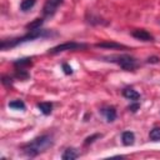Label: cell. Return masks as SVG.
<instances>
[{"instance_id":"12","label":"cell","mask_w":160,"mask_h":160,"mask_svg":"<svg viewBox=\"0 0 160 160\" xmlns=\"http://www.w3.org/2000/svg\"><path fill=\"white\" fill-rule=\"evenodd\" d=\"M98 48H106V49H125L126 46L121 45V44H116V42H99L96 44Z\"/></svg>"},{"instance_id":"4","label":"cell","mask_w":160,"mask_h":160,"mask_svg":"<svg viewBox=\"0 0 160 160\" xmlns=\"http://www.w3.org/2000/svg\"><path fill=\"white\" fill-rule=\"evenodd\" d=\"M86 44H80V42H75V41H68L64 44H59L54 48H51L49 50V54H59L62 51H68V50H79V49H86Z\"/></svg>"},{"instance_id":"14","label":"cell","mask_w":160,"mask_h":160,"mask_svg":"<svg viewBox=\"0 0 160 160\" xmlns=\"http://www.w3.org/2000/svg\"><path fill=\"white\" fill-rule=\"evenodd\" d=\"M44 20L42 19H35L32 22H29L26 25V29L28 30H36V29H40V26L42 25Z\"/></svg>"},{"instance_id":"7","label":"cell","mask_w":160,"mask_h":160,"mask_svg":"<svg viewBox=\"0 0 160 160\" xmlns=\"http://www.w3.org/2000/svg\"><path fill=\"white\" fill-rule=\"evenodd\" d=\"M122 95H124L126 99L131 100V101H136V100L140 99V94H139L136 90H134L132 88H125V89L122 90Z\"/></svg>"},{"instance_id":"15","label":"cell","mask_w":160,"mask_h":160,"mask_svg":"<svg viewBox=\"0 0 160 160\" xmlns=\"http://www.w3.org/2000/svg\"><path fill=\"white\" fill-rule=\"evenodd\" d=\"M35 2H36V0H22L20 4V9L22 11H28L35 5Z\"/></svg>"},{"instance_id":"8","label":"cell","mask_w":160,"mask_h":160,"mask_svg":"<svg viewBox=\"0 0 160 160\" xmlns=\"http://www.w3.org/2000/svg\"><path fill=\"white\" fill-rule=\"evenodd\" d=\"M76 158H79V151H78L76 149H74V148L66 149V150L62 152V155H61V159H62V160H74V159H76Z\"/></svg>"},{"instance_id":"17","label":"cell","mask_w":160,"mask_h":160,"mask_svg":"<svg viewBox=\"0 0 160 160\" xmlns=\"http://www.w3.org/2000/svg\"><path fill=\"white\" fill-rule=\"evenodd\" d=\"M149 138H150V140H152V141H159V140H160V128H154V129L150 131Z\"/></svg>"},{"instance_id":"23","label":"cell","mask_w":160,"mask_h":160,"mask_svg":"<svg viewBox=\"0 0 160 160\" xmlns=\"http://www.w3.org/2000/svg\"><path fill=\"white\" fill-rule=\"evenodd\" d=\"M129 109H131V111H136L139 109V104H134V105L129 106Z\"/></svg>"},{"instance_id":"9","label":"cell","mask_w":160,"mask_h":160,"mask_svg":"<svg viewBox=\"0 0 160 160\" xmlns=\"http://www.w3.org/2000/svg\"><path fill=\"white\" fill-rule=\"evenodd\" d=\"M101 112L105 115V118H106V120H108L109 122H111V121H114V120L116 119V110H115V108H112V106H110V108H104V109L101 110Z\"/></svg>"},{"instance_id":"18","label":"cell","mask_w":160,"mask_h":160,"mask_svg":"<svg viewBox=\"0 0 160 160\" xmlns=\"http://www.w3.org/2000/svg\"><path fill=\"white\" fill-rule=\"evenodd\" d=\"M16 76L20 78V79H26V78H29V74L24 69H18L16 70Z\"/></svg>"},{"instance_id":"6","label":"cell","mask_w":160,"mask_h":160,"mask_svg":"<svg viewBox=\"0 0 160 160\" xmlns=\"http://www.w3.org/2000/svg\"><path fill=\"white\" fill-rule=\"evenodd\" d=\"M132 36L138 40H141V41H154V38L150 32H148L146 30L144 29H138V30H134L132 31Z\"/></svg>"},{"instance_id":"20","label":"cell","mask_w":160,"mask_h":160,"mask_svg":"<svg viewBox=\"0 0 160 160\" xmlns=\"http://www.w3.org/2000/svg\"><path fill=\"white\" fill-rule=\"evenodd\" d=\"M62 70H64V72H65L66 75H71V74H72V69H71V66H69L68 64H62Z\"/></svg>"},{"instance_id":"21","label":"cell","mask_w":160,"mask_h":160,"mask_svg":"<svg viewBox=\"0 0 160 160\" xmlns=\"http://www.w3.org/2000/svg\"><path fill=\"white\" fill-rule=\"evenodd\" d=\"M2 84L4 85H6V86H9V85H11L12 84V79L10 78V76H2Z\"/></svg>"},{"instance_id":"2","label":"cell","mask_w":160,"mask_h":160,"mask_svg":"<svg viewBox=\"0 0 160 160\" xmlns=\"http://www.w3.org/2000/svg\"><path fill=\"white\" fill-rule=\"evenodd\" d=\"M46 35H50L49 31L46 30H42V29H36V30H29V32L21 38H18V39H12V40H2L1 41V50H6L9 48H14L19 44H22V42H26V41H32L35 39H39V38H44Z\"/></svg>"},{"instance_id":"19","label":"cell","mask_w":160,"mask_h":160,"mask_svg":"<svg viewBox=\"0 0 160 160\" xmlns=\"http://www.w3.org/2000/svg\"><path fill=\"white\" fill-rule=\"evenodd\" d=\"M99 138H101V135L100 134H95V135H92V136H89V138H86L85 139V145H89V144H91V142H94L95 141V139H99Z\"/></svg>"},{"instance_id":"11","label":"cell","mask_w":160,"mask_h":160,"mask_svg":"<svg viewBox=\"0 0 160 160\" xmlns=\"http://www.w3.org/2000/svg\"><path fill=\"white\" fill-rule=\"evenodd\" d=\"M38 109L44 114V115H50L52 110V104L51 102H39Z\"/></svg>"},{"instance_id":"22","label":"cell","mask_w":160,"mask_h":160,"mask_svg":"<svg viewBox=\"0 0 160 160\" xmlns=\"http://www.w3.org/2000/svg\"><path fill=\"white\" fill-rule=\"evenodd\" d=\"M159 60H160V58H158V56H150V58L148 59V62L156 64V62H159Z\"/></svg>"},{"instance_id":"13","label":"cell","mask_w":160,"mask_h":160,"mask_svg":"<svg viewBox=\"0 0 160 160\" xmlns=\"http://www.w3.org/2000/svg\"><path fill=\"white\" fill-rule=\"evenodd\" d=\"M9 108L11 109H16V110H25V104L22 100H14V101H10L9 102Z\"/></svg>"},{"instance_id":"16","label":"cell","mask_w":160,"mask_h":160,"mask_svg":"<svg viewBox=\"0 0 160 160\" xmlns=\"http://www.w3.org/2000/svg\"><path fill=\"white\" fill-rule=\"evenodd\" d=\"M14 65L15 66H20V69L22 68V66H29V65H31V59H29V58H25V59H19V60H16V61H14Z\"/></svg>"},{"instance_id":"3","label":"cell","mask_w":160,"mask_h":160,"mask_svg":"<svg viewBox=\"0 0 160 160\" xmlns=\"http://www.w3.org/2000/svg\"><path fill=\"white\" fill-rule=\"evenodd\" d=\"M109 61H112L115 64H118L122 70L126 71H132L138 68V61L136 59H134L130 55H116V56H111L109 58Z\"/></svg>"},{"instance_id":"1","label":"cell","mask_w":160,"mask_h":160,"mask_svg":"<svg viewBox=\"0 0 160 160\" xmlns=\"http://www.w3.org/2000/svg\"><path fill=\"white\" fill-rule=\"evenodd\" d=\"M52 145V139L50 135H41L39 138H35L34 140H31L30 142L25 144L22 146V151L25 155L32 158L36 156L38 154L42 152L44 150H46L48 148H50Z\"/></svg>"},{"instance_id":"10","label":"cell","mask_w":160,"mask_h":160,"mask_svg":"<svg viewBox=\"0 0 160 160\" xmlns=\"http://www.w3.org/2000/svg\"><path fill=\"white\" fill-rule=\"evenodd\" d=\"M121 140H122V144L126 145V146H130L134 144V140H135V135L132 131H124L122 135H121Z\"/></svg>"},{"instance_id":"5","label":"cell","mask_w":160,"mask_h":160,"mask_svg":"<svg viewBox=\"0 0 160 160\" xmlns=\"http://www.w3.org/2000/svg\"><path fill=\"white\" fill-rule=\"evenodd\" d=\"M61 4H62V0H46L45 5L42 8L44 16H51V15H54L55 11H56V9Z\"/></svg>"}]
</instances>
